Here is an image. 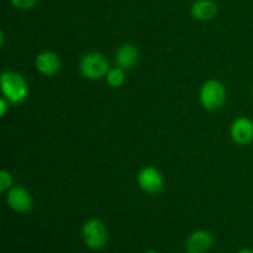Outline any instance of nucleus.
<instances>
[{
    "label": "nucleus",
    "mask_w": 253,
    "mask_h": 253,
    "mask_svg": "<svg viewBox=\"0 0 253 253\" xmlns=\"http://www.w3.org/2000/svg\"><path fill=\"white\" fill-rule=\"evenodd\" d=\"M0 83H1L2 94L10 103H21L29 93V86H27L26 81L17 72H2L1 77H0Z\"/></svg>",
    "instance_id": "1"
},
{
    "label": "nucleus",
    "mask_w": 253,
    "mask_h": 253,
    "mask_svg": "<svg viewBox=\"0 0 253 253\" xmlns=\"http://www.w3.org/2000/svg\"><path fill=\"white\" fill-rule=\"evenodd\" d=\"M82 236L85 246L89 250L98 251L105 247L109 240L108 227L101 220L90 219L84 222L82 227Z\"/></svg>",
    "instance_id": "2"
},
{
    "label": "nucleus",
    "mask_w": 253,
    "mask_h": 253,
    "mask_svg": "<svg viewBox=\"0 0 253 253\" xmlns=\"http://www.w3.org/2000/svg\"><path fill=\"white\" fill-rule=\"evenodd\" d=\"M225 100H226V90L221 82L210 79L203 84L200 90V101L207 110H217L224 105Z\"/></svg>",
    "instance_id": "3"
},
{
    "label": "nucleus",
    "mask_w": 253,
    "mask_h": 253,
    "mask_svg": "<svg viewBox=\"0 0 253 253\" xmlns=\"http://www.w3.org/2000/svg\"><path fill=\"white\" fill-rule=\"evenodd\" d=\"M79 69L83 77L91 81L106 77L108 72L110 71L106 57L99 52H90L83 56L79 64Z\"/></svg>",
    "instance_id": "4"
},
{
    "label": "nucleus",
    "mask_w": 253,
    "mask_h": 253,
    "mask_svg": "<svg viewBox=\"0 0 253 253\" xmlns=\"http://www.w3.org/2000/svg\"><path fill=\"white\" fill-rule=\"evenodd\" d=\"M137 183L143 192L155 194L163 188V175L157 168L148 166L138 172Z\"/></svg>",
    "instance_id": "5"
},
{
    "label": "nucleus",
    "mask_w": 253,
    "mask_h": 253,
    "mask_svg": "<svg viewBox=\"0 0 253 253\" xmlns=\"http://www.w3.org/2000/svg\"><path fill=\"white\" fill-rule=\"evenodd\" d=\"M6 203L14 211L27 212L32 208V198L30 193L22 187H12L7 190Z\"/></svg>",
    "instance_id": "6"
},
{
    "label": "nucleus",
    "mask_w": 253,
    "mask_h": 253,
    "mask_svg": "<svg viewBox=\"0 0 253 253\" xmlns=\"http://www.w3.org/2000/svg\"><path fill=\"white\" fill-rule=\"evenodd\" d=\"M231 137L237 145H249L253 140V121L249 118H239L230 128Z\"/></svg>",
    "instance_id": "7"
},
{
    "label": "nucleus",
    "mask_w": 253,
    "mask_h": 253,
    "mask_svg": "<svg viewBox=\"0 0 253 253\" xmlns=\"http://www.w3.org/2000/svg\"><path fill=\"white\" fill-rule=\"evenodd\" d=\"M212 246V236L207 230H198L193 232L185 242L188 253H207Z\"/></svg>",
    "instance_id": "8"
},
{
    "label": "nucleus",
    "mask_w": 253,
    "mask_h": 253,
    "mask_svg": "<svg viewBox=\"0 0 253 253\" xmlns=\"http://www.w3.org/2000/svg\"><path fill=\"white\" fill-rule=\"evenodd\" d=\"M36 69L43 76H54L61 71V59L54 52H42L35 61Z\"/></svg>",
    "instance_id": "9"
},
{
    "label": "nucleus",
    "mask_w": 253,
    "mask_h": 253,
    "mask_svg": "<svg viewBox=\"0 0 253 253\" xmlns=\"http://www.w3.org/2000/svg\"><path fill=\"white\" fill-rule=\"evenodd\" d=\"M219 7L212 0H197L192 5V15L200 21H210L217 15Z\"/></svg>",
    "instance_id": "10"
},
{
    "label": "nucleus",
    "mask_w": 253,
    "mask_h": 253,
    "mask_svg": "<svg viewBox=\"0 0 253 253\" xmlns=\"http://www.w3.org/2000/svg\"><path fill=\"white\" fill-rule=\"evenodd\" d=\"M138 56H140V53H138V49L136 48V46L131 43H125L118 49L115 59L119 67H121L123 69H131L137 63Z\"/></svg>",
    "instance_id": "11"
},
{
    "label": "nucleus",
    "mask_w": 253,
    "mask_h": 253,
    "mask_svg": "<svg viewBox=\"0 0 253 253\" xmlns=\"http://www.w3.org/2000/svg\"><path fill=\"white\" fill-rule=\"evenodd\" d=\"M106 82L113 88H119L125 82V72L121 67H116V68H111L106 74Z\"/></svg>",
    "instance_id": "12"
},
{
    "label": "nucleus",
    "mask_w": 253,
    "mask_h": 253,
    "mask_svg": "<svg viewBox=\"0 0 253 253\" xmlns=\"http://www.w3.org/2000/svg\"><path fill=\"white\" fill-rule=\"evenodd\" d=\"M12 188V177L7 170L0 172V192H6Z\"/></svg>",
    "instance_id": "13"
},
{
    "label": "nucleus",
    "mask_w": 253,
    "mask_h": 253,
    "mask_svg": "<svg viewBox=\"0 0 253 253\" xmlns=\"http://www.w3.org/2000/svg\"><path fill=\"white\" fill-rule=\"evenodd\" d=\"M37 0H10L12 5L17 9L21 10H29L31 7H34V5L36 4Z\"/></svg>",
    "instance_id": "14"
},
{
    "label": "nucleus",
    "mask_w": 253,
    "mask_h": 253,
    "mask_svg": "<svg viewBox=\"0 0 253 253\" xmlns=\"http://www.w3.org/2000/svg\"><path fill=\"white\" fill-rule=\"evenodd\" d=\"M7 101L9 100L5 98L0 99V115L1 116H4L5 113H6V110H7Z\"/></svg>",
    "instance_id": "15"
},
{
    "label": "nucleus",
    "mask_w": 253,
    "mask_h": 253,
    "mask_svg": "<svg viewBox=\"0 0 253 253\" xmlns=\"http://www.w3.org/2000/svg\"><path fill=\"white\" fill-rule=\"evenodd\" d=\"M237 253H253V250H250V249H242L240 250Z\"/></svg>",
    "instance_id": "16"
},
{
    "label": "nucleus",
    "mask_w": 253,
    "mask_h": 253,
    "mask_svg": "<svg viewBox=\"0 0 253 253\" xmlns=\"http://www.w3.org/2000/svg\"><path fill=\"white\" fill-rule=\"evenodd\" d=\"M146 253H157L156 251H147Z\"/></svg>",
    "instance_id": "17"
}]
</instances>
